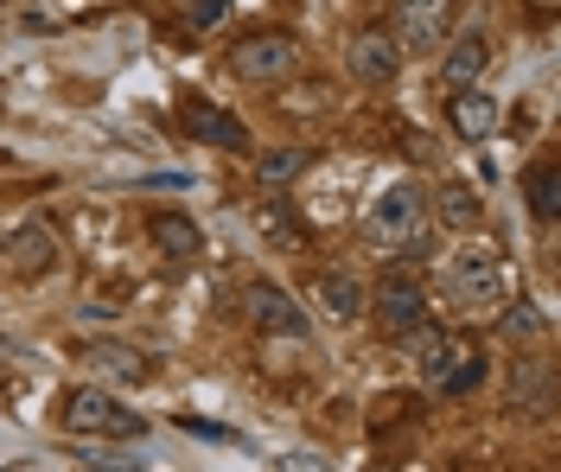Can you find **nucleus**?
I'll list each match as a JSON object with an SVG mask.
<instances>
[{"mask_svg": "<svg viewBox=\"0 0 561 472\" xmlns=\"http://www.w3.org/2000/svg\"><path fill=\"white\" fill-rule=\"evenodd\" d=\"M364 237L389 255H421L427 250V185L421 180H389L370 211H364Z\"/></svg>", "mask_w": 561, "mask_h": 472, "instance_id": "1", "label": "nucleus"}, {"mask_svg": "<svg viewBox=\"0 0 561 472\" xmlns=\"http://www.w3.org/2000/svg\"><path fill=\"white\" fill-rule=\"evenodd\" d=\"M504 262L485 250V243H466V250L447 255V300L454 313H491L504 300Z\"/></svg>", "mask_w": 561, "mask_h": 472, "instance_id": "2", "label": "nucleus"}, {"mask_svg": "<svg viewBox=\"0 0 561 472\" xmlns=\"http://www.w3.org/2000/svg\"><path fill=\"white\" fill-rule=\"evenodd\" d=\"M58 422H65L70 435H115V440L147 435V422H140L135 408H122V396H108L103 383H77V390H65Z\"/></svg>", "mask_w": 561, "mask_h": 472, "instance_id": "3", "label": "nucleus"}, {"mask_svg": "<svg viewBox=\"0 0 561 472\" xmlns=\"http://www.w3.org/2000/svg\"><path fill=\"white\" fill-rule=\"evenodd\" d=\"M370 320H377V332H383L389 345H402V332L415 326V320H427V281H421L415 268H389L383 281L370 288Z\"/></svg>", "mask_w": 561, "mask_h": 472, "instance_id": "4", "label": "nucleus"}, {"mask_svg": "<svg viewBox=\"0 0 561 472\" xmlns=\"http://www.w3.org/2000/svg\"><path fill=\"white\" fill-rule=\"evenodd\" d=\"M294 65H300V45L287 33H243L230 45V71L243 83H280V77H294Z\"/></svg>", "mask_w": 561, "mask_h": 472, "instance_id": "5", "label": "nucleus"}, {"mask_svg": "<svg viewBox=\"0 0 561 472\" xmlns=\"http://www.w3.org/2000/svg\"><path fill=\"white\" fill-rule=\"evenodd\" d=\"M243 313H249V326L262 332V338H307V332H313V320L300 313V300L280 288V281H249Z\"/></svg>", "mask_w": 561, "mask_h": 472, "instance_id": "6", "label": "nucleus"}, {"mask_svg": "<svg viewBox=\"0 0 561 472\" xmlns=\"http://www.w3.org/2000/svg\"><path fill=\"white\" fill-rule=\"evenodd\" d=\"M447 33H454V0H396L389 13V38L402 51H434Z\"/></svg>", "mask_w": 561, "mask_h": 472, "instance_id": "7", "label": "nucleus"}, {"mask_svg": "<svg viewBox=\"0 0 561 472\" xmlns=\"http://www.w3.org/2000/svg\"><path fill=\"white\" fill-rule=\"evenodd\" d=\"M345 71L364 83V90H383L402 77V45L383 33V26H364V33H351L345 45Z\"/></svg>", "mask_w": 561, "mask_h": 472, "instance_id": "8", "label": "nucleus"}, {"mask_svg": "<svg viewBox=\"0 0 561 472\" xmlns=\"http://www.w3.org/2000/svg\"><path fill=\"white\" fill-rule=\"evenodd\" d=\"M491 313H497V345H511V352H549V313H542L536 300L517 293L511 307L497 300Z\"/></svg>", "mask_w": 561, "mask_h": 472, "instance_id": "9", "label": "nucleus"}, {"mask_svg": "<svg viewBox=\"0 0 561 472\" xmlns=\"http://www.w3.org/2000/svg\"><path fill=\"white\" fill-rule=\"evenodd\" d=\"M511 402L529 415L556 408V358L549 352H524V364H511Z\"/></svg>", "mask_w": 561, "mask_h": 472, "instance_id": "10", "label": "nucleus"}, {"mask_svg": "<svg viewBox=\"0 0 561 472\" xmlns=\"http://www.w3.org/2000/svg\"><path fill=\"white\" fill-rule=\"evenodd\" d=\"M447 128H454L459 141H491V128H497V103H491L479 83L447 90Z\"/></svg>", "mask_w": 561, "mask_h": 472, "instance_id": "11", "label": "nucleus"}, {"mask_svg": "<svg viewBox=\"0 0 561 472\" xmlns=\"http://www.w3.org/2000/svg\"><path fill=\"white\" fill-rule=\"evenodd\" d=\"M447 45V58H440V83L447 90H466V83H479L485 77V65H491V45H485V33H447L440 38Z\"/></svg>", "mask_w": 561, "mask_h": 472, "instance_id": "12", "label": "nucleus"}, {"mask_svg": "<svg viewBox=\"0 0 561 472\" xmlns=\"http://www.w3.org/2000/svg\"><path fill=\"white\" fill-rule=\"evenodd\" d=\"M427 218H440L447 230H479L485 223V198L466 180H447L440 192H427Z\"/></svg>", "mask_w": 561, "mask_h": 472, "instance_id": "13", "label": "nucleus"}, {"mask_svg": "<svg viewBox=\"0 0 561 472\" xmlns=\"http://www.w3.org/2000/svg\"><path fill=\"white\" fill-rule=\"evenodd\" d=\"M147 237H153V250L167 255V262H192V255L205 250V230L185 218V211H153L147 218Z\"/></svg>", "mask_w": 561, "mask_h": 472, "instance_id": "14", "label": "nucleus"}, {"mask_svg": "<svg viewBox=\"0 0 561 472\" xmlns=\"http://www.w3.org/2000/svg\"><path fill=\"white\" fill-rule=\"evenodd\" d=\"M83 364H90L96 377H108V383H147V370H153V364L140 358V352H128L122 338H90V345H83Z\"/></svg>", "mask_w": 561, "mask_h": 472, "instance_id": "15", "label": "nucleus"}, {"mask_svg": "<svg viewBox=\"0 0 561 472\" xmlns=\"http://www.w3.org/2000/svg\"><path fill=\"white\" fill-rule=\"evenodd\" d=\"M51 262H58V243H51V230H45V223H26V230L7 243V268H13V275H26V281H38Z\"/></svg>", "mask_w": 561, "mask_h": 472, "instance_id": "16", "label": "nucleus"}, {"mask_svg": "<svg viewBox=\"0 0 561 472\" xmlns=\"http://www.w3.org/2000/svg\"><path fill=\"white\" fill-rule=\"evenodd\" d=\"M313 293H319V307H325L332 320H357V313H364V281H357V275H345V268H325V275H313Z\"/></svg>", "mask_w": 561, "mask_h": 472, "instance_id": "17", "label": "nucleus"}, {"mask_svg": "<svg viewBox=\"0 0 561 472\" xmlns=\"http://www.w3.org/2000/svg\"><path fill=\"white\" fill-rule=\"evenodd\" d=\"M524 198H529V211H536V223L561 218V166L556 160H536L524 173Z\"/></svg>", "mask_w": 561, "mask_h": 472, "instance_id": "18", "label": "nucleus"}, {"mask_svg": "<svg viewBox=\"0 0 561 472\" xmlns=\"http://www.w3.org/2000/svg\"><path fill=\"white\" fill-rule=\"evenodd\" d=\"M479 383H485V352L459 345V352H454V364L440 370V383H434V390H440V396H472Z\"/></svg>", "mask_w": 561, "mask_h": 472, "instance_id": "19", "label": "nucleus"}, {"mask_svg": "<svg viewBox=\"0 0 561 472\" xmlns=\"http://www.w3.org/2000/svg\"><path fill=\"white\" fill-rule=\"evenodd\" d=\"M307 166H313V147H275V153L255 160V180L268 185V192H280V185L294 180V173H307Z\"/></svg>", "mask_w": 561, "mask_h": 472, "instance_id": "20", "label": "nucleus"}, {"mask_svg": "<svg viewBox=\"0 0 561 472\" xmlns=\"http://www.w3.org/2000/svg\"><path fill=\"white\" fill-rule=\"evenodd\" d=\"M185 122H192V135H205V141H217V147H243V141H249L237 115L205 110V103H192V110H185Z\"/></svg>", "mask_w": 561, "mask_h": 472, "instance_id": "21", "label": "nucleus"}, {"mask_svg": "<svg viewBox=\"0 0 561 472\" xmlns=\"http://www.w3.org/2000/svg\"><path fill=\"white\" fill-rule=\"evenodd\" d=\"M173 7H185V20H192V26H210V20H224V7H230V0H173Z\"/></svg>", "mask_w": 561, "mask_h": 472, "instance_id": "22", "label": "nucleus"}, {"mask_svg": "<svg viewBox=\"0 0 561 472\" xmlns=\"http://www.w3.org/2000/svg\"><path fill=\"white\" fill-rule=\"evenodd\" d=\"M255 223H268V230H275L280 250H294V243H300V237H294V223L280 218V205H262V211H255Z\"/></svg>", "mask_w": 561, "mask_h": 472, "instance_id": "23", "label": "nucleus"}]
</instances>
